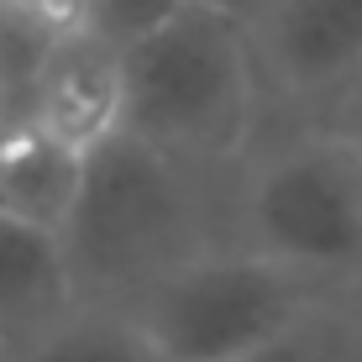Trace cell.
<instances>
[{"label":"cell","mask_w":362,"mask_h":362,"mask_svg":"<svg viewBox=\"0 0 362 362\" xmlns=\"http://www.w3.org/2000/svg\"><path fill=\"white\" fill-rule=\"evenodd\" d=\"M121 132L189 168L231 173L263 132V84L242 16L184 0L121 42Z\"/></svg>","instance_id":"cell-2"},{"label":"cell","mask_w":362,"mask_h":362,"mask_svg":"<svg viewBox=\"0 0 362 362\" xmlns=\"http://www.w3.org/2000/svg\"><path fill=\"white\" fill-rule=\"evenodd\" d=\"M84 158L90 153L58 142L37 121L11 116L0 127V210L64 236L69 210L84 184Z\"/></svg>","instance_id":"cell-8"},{"label":"cell","mask_w":362,"mask_h":362,"mask_svg":"<svg viewBox=\"0 0 362 362\" xmlns=\"http://www.w3.org/2000/svg\"><path fill=\"white\" fill-rule=\"evenodd\" d=\"M263 127L326 121L362 74V0H247Z\"/></svg>","instance_id":"cell-5"},{"label":"cell","mask_w":362,"mask_h":362,"mask_svg":"<svg viewBox=\"0 0 362 362\" xmlns=\"http://www.w3.org/2000/svg\"><path fill=\"white\" fill-rule=\"evenodd\" d=\"M173 6H184V0H90V32L110 37L121 47L132 37H142L147 27H158Z\"/></svg>","instance_id":"cell-12"},{"label":"cell","mask_w":362,"mask_h":362,"mask_svg":"<svg viewBox=\"0 0 362 362\" xmlns=\"http://www.w3.org/2000/svg\"><path fill=\"white\" fill-rule=\"evenodd\" d=\"M341 284L247 247H210L132 299L136 326L163 362H236L289 336L336 299Z\"/></svg>","instance_id":"cell-4"},{"label":"cell","mask_w":362,"mask_h":362,"mask_svg":"<svg viewBox=\"0 0 362 362\" xmlns=\"http://www.w3.org/2000/svg\"><path fill=\"white\" fill-rule=\"evenodd\" d=\"M210 247H226V173L163 158L127 132L84 158V184L64 226L79 299L132 305Z\"/></svg>","instance_id":"cell-1"},{"label":"cell","mask_w":362,"mask_h":362,"mask_svg":"<svg viewBox=\"0 0 362 362\" xmlns=\"http://www.w3.org/2000/svg\"><path fill=\"white\" fill-rule=\"evenodd\" d=\"M21 116L79 153L110 142L121 132V47L100 32L47 42L32 64Z\"/></svg>","instance_id":"cell-6"},{"label":"cell","mask_w":362,"mask_h":362,"mask_svg":"<svg viewBox=\"0 0 362 362\" xmlns=\"http://www.w3.org/2000/svg\"><path fill=\"white\" fill-rule=\"evenodd\" d=\"M0 21L47 47L58 37L90 32V0H0Z\"/></svg>","instance_id":"cell-10"},{"label":"cell","mask_w":362,"mask_h":362,"mask_svg":"<svg viewBox=\"0 0 362 362\" xmlns=\"http://www.w3.org/2000/svg\"><path fill=\"white\" fill-rule=\"evenodd\" d=\"M194 6H216V11H236V16H242L247 0H194Z\"/></svg>","instance_id":"cell-16"},{"label":"cell","mask_w":362,"mask_h":362,"mask_svg":"<svg viewBox=\"0 0 362 362\" xmlns=\"http://www.w3.org/2000/svg\"><path fill=\"white\" fill-rule=\"evenodd\" d=\"M0 362H163L127 305L79 299L69 315L42 326L32 341L11 346Z\"/></svg>","instance_id":"cell-9"},{"label":"cell","mask_w":362,"mask_h":362,"mask_svg":"<svg viewBox=\"0 0 362 362\" xmlns=\"http://www.w3.org/2000/svg\"><path fill=\"white\" fill-rule=\"evenodd\" d=\"M79 305L64 236L0 210V357Z\"/></svg>","instance_id":"cell-7"},{"label":"cell","mask_w":362,"mask_h":362,"mask_svg":"<svg viewBox=\"0 0 362 362\" xmlns=\"http://www.w3.org/2000/svg\"><path fill=\"white\" fill-rule=\"evenodd\" d=\"M326 121H331L336 132H346V136H352V142L362 147V74H357L352 90H346V95L331 105V116H326Z\"/></svg>","instance_id":"cell-15"},{"label":"cell","mask_w":362,"mask_h":362,"mask_svg":"<svg viewBox=\"0 0 362 362\" xmlns=\"http://www.w3.org/2000/svg\"><path fill=\"white\" fill-rule=\"evenodd\" d=\"M336 331H341V362H362V268L336 289Z\"/></svg>","instance_id":"cell-14"},{"label":"cell","mask_w":362,"mask_h":362,"mask_svg":"<svg viewBox=\"0 0 362 362\" xmlns=\"http://www.w3.org/2000/svg\"><path fill=\"white\" fill-rule=\"evenodd\" d=\"M236 362H341V331H336V299L320 315H310L305 326H294L289 336L257 346V352L236 357Z\"/></svg>","instance_id":"cell-11"},{"label":"cell","mask_w":362,"mask_h":362,"mask_svg":"<svg viewBox=\"0 0 362 362\" xmlns=\"http://www.w3.org/2000/svg\"><path fill=\"white\" fill-rule=\"evenodd\" d=\"M226 247L346 284L362 268V147L331 121H273L226 173Z\"/></svg>","instance_id":"cell-3"},{"label":"cell","mask_w":362,"mask_h":362,"mask_svg":"<svg viewBox=\"0 0 362 362\" xmlns=\"http://www.w3.org/2000/svg\"><path fill=\"white\" fill-rule=\"evenodd\" d=\"M37 53H42V42H32V37H21L16 27L0 21V127L11 116H21V95H27Z\"/></svg>","instance_id":"cell-13"}]
</instances>
